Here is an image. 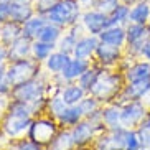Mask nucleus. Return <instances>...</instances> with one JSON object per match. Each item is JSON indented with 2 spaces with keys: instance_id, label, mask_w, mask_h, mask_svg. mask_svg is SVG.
Wrapping results in <instances>:
<instances>
[{
  "instance_id": "1",
  "label": "nucleus",
  "mask_w": 150,
  "mask_h": 150,
  "mask_svg": "<svg viewBox=\"0 0 150 150\" xmlns=\"http://www.w3.org/2000/svg\"><path fill=\"white\" fill-rule=\"evenodd\" d=\"M79 13V5L76 0H61L50 10L48 18L58 25H68L73 23Z\"/></svg>"
},
{
  "instance_id": "2",
  "label": "nucleus",
  "mask_w": 150,
  "mask_h": 150,
  "mask_svg": "<svg viewBox=\"0 0 150 150\" xmlns=\"http://www.w3.org/2000/svg\"><path fill=\"white\" fill-rule=\"evenodd\" d=\"M33 73H35L33 63L20 59V61L15 63L13 66H10V69L5 73V79L8 81L10 84H13V86H18V84H23L27 81H30Z\"/></svg>"
},
{
  "instance_id": "3",
  "label": "nucleus",
  "mask_w": 150,
  "mask_h": 150,
  "mask_svg": "<svg viewBox=\"0 0 150 150\" xmlns=\"http://www.w3.org/2000/svg\"><path fill=\"white\" fill-rule=\"evenodd\" d=\"M43 86L38 81H27L23 84H18L13 91L15 99L22 102H31V101H40Z\"/></svg>"
},
{
  "instance_id": "4",
  "label": "nucleus",
  "mask_w": 150,
  "mask_h": 150,
  "mask_svg": "<svg viewBox=\"0 0 150 150\" xmlns=\"http://www.w3.org/2000/svg\"><path fill=\"white\" fill-rule=\"evenodd\" d=\"M117 86H119L117 76H102V78H97V81L93 84L91 93L97 97H107L117 91Z\"/></svg>"
},
{
  "instance_id": "5",
  "label": "nucleus",
  "mask_w": 150,
  "mask_h": 150,
  "mask_svg": "<svg viewBox=\"0 0 150 150\" xmlns=\"http://www.w3.org/2000/svg\"><path fill=\"white\" fill-rule=\"evenodd\" d=\"M84 25L93 35H99L109 28V17L102 12H88L84 15Z\"/></svg>"
},
{
  "instance_id": "6",
  "label": "nucleus",
  "mask_w": 150,
  "mask_h": 150,
  "mask_svg": "<svg viewBox=\"0 0 150 150\" xmlns=\"http://www.w3.org/2000/svg\"><path fill=\"white\" fill-rule=\"evenodd\" d=\"M31 139L38 144H45V142H50L51 137L54 134V125L48 120H38L31 125Z\"/></svg>"
},
{
  "instance_id": "7",
  "label": "nucleus",
  "mask_w": 150,
  "mask_h": 150,
  "mask_svg": "<svg viewBox=\"0 0 150 150\" xmlns=\"http://www.w3.org/2000/svg\"><path fill=\"white\" fill-rule=\"evenodd\" d=\"M144 112H145V110H144V106H142V104H139V102H132V104H129V106L122 110L120 122H122L124 125H127V127L135 125V124H139L142 120Z\"/></svg>"
},
{
  "instance_id": "8",
  "label": "nucleus",
  "mask_w": 150,
  "mask_h": 150,
  "mask_svg": "<svg viewBox=\"0 0 150 150\" xmlns=\"http://www.w3.org/2000/svg\"><path fill=\"white\" fill-rule=\"evenodd\" d=\"M30 125V117H22V115L10 114L8 119L5 120V130L8 135H18Z\"/></svg>"
},
{
  "instance_id": "9",
  "label": "nucleus",
  "mask_w": 150,
  "mask_h": 150,
  "mask_svg": "<svg viewBox=\"0 0 150 150\" xmlns=\"http://www.w3.org/2000/svg\"><path fill=\"white\" fill-rule=\"evenodd\" d=\"M99 36H101V41H104V43L120 46L124 43V40L127 38V33L120 27H109L102 31V33H99Z\"/></svg>"
},
{
  "instance_id": "10",
  "label": "nucleus",
  "mask_w": 150,
  "mask_h": 150,
  "mask_svg": "<svg viewBox=\"0 0 150 150\" xmlns=\"http://www.w3.org/2000/svg\"><path fill=\"white\" fill-rule=\"evenodd\" d=\"M31 13H33V10L30 8L28 4H20V2H13L12 0V4H10V18L13 22L25 23L27 20L31 18Z\"/></svg>"
},
{
  "instance_id": "11",
  "label": "nucleus",
  "mask_w": 150,
  "mask_h": 150,
  "mask_svg": "<svg viewBox=\"0 0 150 150\" xmlns=\"http://www.w3.org/2000/svg\"><path fill=\"white\" fill-rule=\"evenodd\" d=\"M96 48H97V40L94 36H91V38H83V40H79L76 43L74 56L78 59H86Z\"/></svg>"
},
{
  "instance_id": "12",
  "label": "nucleus",
  "mask_w": 150,
  "mask_h": 150,
  "mask_svg": "<svg viewBox=\"0 0 150 150\" xmlns=\"http://www.w3.org/2000/svg\"><path fill=\"white\" fill-rule=\"evenodd\" d=\"M150 17V5L149 2H140L137 4L130 12H129V20L132 23H140V25H145V22Z\"/></svg>"
},
{
  "instance_id": "13",
  "label": "nucleus",
  "mask_w": 150,
  "mask_h": 150,
  "mask_svg": "<svg viewBox=\"0 0 150 150\" xmlns=\"http://www.w3.org/2000/svg\"><path fill=\"white\" fill-rule=\"evenodd\" d=\"M28 50H30V41H28V36H20L12 43V48L8 51V56L12 59H22V58L27 56Z\"/></svg>"
},
{
  "instance_id": "14",
  "label": "nucleus",
  "mask_w": 150,
  "mask_h": 150,
  "mask_svg": "<svg viewBox=\"0 0 150 150\" xmlns=\"http://www.w3.org/2000/svg\"><path fill=\"white\" fill-rule=\"evenodd\" d=\"M150 88V78L147 79H140V81H134L127 86L125 89V96L130 99H140L144 94L147 93V89Z\"/></svg>"
},
{
  "instance_id": "15",
  "label": "nucleus",
  "mask_w": 150,
  "mask_h": 150,
  "mask_svg": "<svg viewBox=\"0 0 150 150\" xmlns=\"http://www.w3.org/2000/svg\"><path fill=\"white\" fill-rule=\"evenodd\" d=\"M86 69H88V63L76 58V59H73L66 64V68L63 69V76L66 79H73V78H78L83 73H86Z\"/></svg>"
},
{
  "instance_id": "16",
  "label": "nucleus",
  "mask_w": 150,
  "mask_h": 150,
  "mask_svg": "<svg viewBox=\"0 0 150 150\" xmlns=\"http://www.w3.org/2000/svg\"><path fill=\"white\" fill-rule=\"evenodd\" d=\"M96 51H97V54H99V58L106 63H112L119 58V46L104 43V41H102L101 45H97Z\"/></svg>"
},
{
  "instance_id": "17",
  "label": "nucleus",
  "mask_w": 150,
  "mask_h": 150,
  "mask_svg": "<svg viewBox=\"0 0 150 150\" xmlns=\"http://www.w3.org/2000/svg\"><path fill=\"white\" fill-rule=\"evenodd\" d=\"M147 78H150V64L149 63H137V64H134V66L127 71V79L130 81V83L140 81V79H147Z\"/></svg>"
},
{
  "instance_id": "18",
  "label": "nucleus",
  "mask_w": 150,
  "mask_h": 150,
  "mask_svg": "<svg viewBox=\"0 0 150 150\" xmlns=\"http://www.w3.org/2000/svg\"><path fill=\"white\" fill-rule=\"evenodd\" d=\"M93 130H94V125L91 122H83L73 130V139H74L76 144H83V142L91 139Z\"/></svg>"
},
{
  "instance_id": "19",
  "label": "nucleus",
  "mask_w": 150,
  "mask_h": 150,
  "mask_svg": "<svg viewBox=\"0 0 150 150\" xmlns=\"http://www.w3.org/2000/svg\"><path fill=\"white\" fill-rule=\"evenodd\" d=\"M150 31L149 28H145V25H140V23H132L127 30V40L129 43H135V41H144L145 36L149 35Z\"/></svg>"
},
{
  "instance_id": "20",
  "label": "nucleus",
  "mask_w": 150,
  "mask_h": 150,
  "mask_svg": "<svg viewBox=\"0 0 150 150\" xmlns=\"http://www.w3.org/2000/svg\"><path fill=\"white\" fill-rule=\"evenodd\" d=\"M45 27V20L41 17H31L30 20L25 22L23 27V35L25 36H38V33L41 31V28Z\"/></svg>"
},
{
  "instance_id": "21",
  "label": "nucleus",
  "mask_w": 150,
  "mask_h": 150,
  "mask_svg": "<svg viewBox=\"0 0 150 150\" xmlns=\"http://www.w3.org/2000/svg\"><path fill=\"white\" fill-rule=\"evenodd\" d=\"M20 33H23V30H20L17 25V22L13 23H5V27L0 30V36L5 43H13L17 38H20Z\"/></svg>"
},
{
  "instance_id": "22",
  "label": "nucleus",
  "mask_w": 150,
  "mask_h": 150,
  "mask_svg": "<svg viewBox=\"0 0 150 150\" xmlns=\"http://www.w3.org/2000/svg\"><path fill=\"white\" fill-rule=\"evenodd\" d=\"M69 61L71 59L68 58L66 53H63V51L61 53H54L48 58V68L51 71H63Z\"/></svg>"
},
{
  "instance_id": "23",
  "label": "nucleus",
  "mask_w": 150,
  "mask_h": 150,
  "mask_svg": "<svg viewBox=\"0 0 150 150\" xmlns=\"http://www.w3.org/2000/svg\"><path fill=\"white\" fill-rule=\"evenodd\" d=\"M102 117H104V122H106L109 127L119 129V124H122V122H120V117H122V110H120L119 107H110V109L104 110Z\"/></svg>"
},
{
  "instance_id": "24",
  "label": "nucleus",
  "mask_w": 150,
  "mask_h": 150,
  "mask_svg": "<svg viewBox=\"0 0 150 150\" xmlns=\"http://www.w3.org/2000/svg\"><path fill=\"white\" fill-rule=\"evenodd\" d=\"M129 12H130V10L127 8V5H117L114 8V12H112L110 17H109V27H115L119 22L129 20Z\"/></svg>"
},
{
  "instance_id": "25",
  "label": "nucleus",
  "mask_w": 150,
  "mask_h": 150,
  "mask_svg": "<svg viewBox=\"0 0 150 150\" xmlns=\"http://www.w3.org/2000/svg\"><path fill=\"white\" fill-rule=\"evenodd\" d=\"M58 36H59V28L54 25H45L38 33V40L45 41V43H53Z\"/></svg>"
},
{
  "instance_id": "26",
  "label": "nucleus",
  "mask_w": 150,
  "mask_h": 150,
  "mask_svg": "<svg viewBox=\"0 0 150 150\" xmlns=\"http://www.w3.org/2000/svg\"><path fill=\"white\" fill-rule=\"evenodd\" d=\"M81 115H83V110H81L79 106H76V107H66V109L61 112L59 119H61L63 122H66V124H76L78 120H79Z\"/></svg>"
},
{
  "instance_id": "27",
  "label": "nucleus",
  "mask_w": 150,
  "mask_h": 150,
  "mask_svg": "<svg viewBox=\"0 0 150 150\" xmlns=\"http://www.w3.org/2000/svg\"><path fill=\"white\" fill-rule=\"evenodd\" d=\"M83 94H84V89L83 88H78V86H73V88H68L64 89V93H63V99L66 104H76V102L83 99Z\"/></svg>"
},
{
  "instance_id": "28",
  "label": "nucleus",
  "mask_w": 150,
  "mask_h": 150,
  "mask_svg": "<svg viewBox=\"0 0 150 150\" xmlns=\"http://www.w3.org/2000/svg\"><path fill=\"white\" fill-rule=\"evenodd\" d=\"M73 144H74L73 134H61L58 139H54L53 150H69Z\"/></svg>"
},
{
  "instance_id": "29",
  "label": "nucleus",
  "mask_w": 150,
  "mask_h": 150,
  "mask_svg": "<svg viewBox=\"0 0 150 150\" xmlns=\"http://www.w3.org/2000/svg\"><path fill=\"white\" fill-rule=\"evenodd\" d=\"M139 139L144 147H150V117H147L140 124V130H139Z\"/></svg>"
},
{
  "instance_id": "30",
  "label": "nucleus",
  "mask_w": 150,
  "mask_h": 150,
  "mask_svg": "<svg viewBox=\"0 0 150 150\" xmlns=\"http://www.w3.org/2000/svg\"><path fill=\"white\" fill-rule=\"evenodd\" d=\"M97 71H86L83 74L79 76V84L83 89H91L93 88V84L97 81Z\"/></svg>"
},
{
  "instance_id": "31",
  "label": "nucleus",
  "mask_w": 150,
  "mask_h": 150,
  "mask_svg": "<svg viewBox=\"0 0 150 150\" xmlns=\"http://www.w3.org/2000/svg\"><path fill=\"white\" fill-rule=\"evenodd\" d=\"M50 51H51V43L36 41V43L33 45V53H35V56L38 58V59H43V58H46V56L50 54Z\"/></svg>"
},
{
  "instance_id": "32",
  "label": "nucleus",
  "mask_w": 150,
  "mask_h": 150,
  "mask_svg": "<svg viewBox=\"0 0 150 150\" xmlns=\"http://www.w3.org/2000/svg\"><path fill=\"white\" fill-rule=\"evenodd\" d=\"M140 139H139V134L135 132H129L127 130V137H125V150H139L140 147Z\"/></svg>"
},
{
  "instance_id": "33",
  "label": "nucleus",
  "mask_w": 150,
  "mask_h": 150,
  "mask_svg": "<svg viewBox=\"0 0 150 150\" xmlns=\"http://www.w3.org/2000/svg\"><path fill=\"white\" fill-rule=\"evenodd\" d=\"M58 4V0H36V10L40 13H50V10Z\"/></svg>"
},
{
  "instance_id": "34",
  "label": "nucleus",
  "mask_w": 150,
  "mask_h": 150,
  "mask_svg": "<svg viewBox=\"0 0 150 150\" xmlns=\"http://www.w3.org/2000/svg\"><path fill=\"white\" fill-rule=\"evenodd\" d=\"M59 46H61V51H63V53H66V54L71 53V51H74V48H76L74 36H73V35H68L66 38L61 41V45H59Z\"/></svg>"
},
{
  "instance_id": "35",
  "label": "nucleus",
  "mask_w": 150,
  "mask_h": 150,
  "mask_svg": "<svg viewBox=\"0 0 150 150\" xmlns=\"http://www.w3.org/2000/svg\"><path fill=\"white\" fill-rule=\"evenodd\" d=\"M66 109V102H64V99L63 97H54L53 101H51V112L53 114H56L58 117L61 115V112Z\"/></svg>"
},
{
  "instance_id": "36",
  "label": "nucleus",
  "mask_w": 150,
  "mask_h": 150,
  "mask_svg": "<svg viewBox=\"0 0 150 150\" xmlns=\"http://www.w3.org/2000/svg\"><path fill=\"white\" fill-rule=\"evenodd\" d=\"M10 4L8 0H0V22H5L10 18Z\"/></svg>"
},
{
  "instance_id": "37",
  "label": "nucleus",
  "mask_w": 150,
  "mask_h": 150,
  "mask_svg": "<svg viewBox=\"0 0 150 150\" xmlns=\"http://www.w3.org/2000/svg\"><path fill=\"white\" fill-rule=\"evenodd\" d=\"M81 110H83V114H91V112H94L97 107V102L94 101V99H86V101H83L79 104Z\"/></svg>"
},
{
  "instance_id": "38",
  "label": "nucleus",
  "mask_w": 150,
  "mask_h": 150,
  "mask_svg": "<svg viewBox=\"0 0 150 150\" xmlns=\"http://www.w3.org/2000/svg\"><path fill=\"white\" fill-rule=\"evenodd\" d=\"M142 54L150 59V38L145 40V43H144V46H142Z\"/></svg>"
},
{
  "instance_id": "39",
  "label": "nucleus",
  "mask_w": 150,
  "mask_h": 150,
  "mask_svg": "<svg viewBox=\"0 0 150 150\" xmlns=\"http://www.w3.org/2000/svg\"><path fill=\"white\" fill-rule=\"evenodd\" d=\"M18 150H40V149H38L35 144H28L27 142V144H22V145L18 147Z\"/></svg>"
},
{
  "instance_id": "40",
  "label": "nucleus",
  "mask_w": 150,
  "mask_h": 150,
  "mask_svg": "<svg viewBox=\"0 0 150 150\" xmlns=\"http://www.w3.org/2000/svg\"><path fill=\"white\" fill-rule=\"evenodd\" d=\"M84 5H93V4H96V0H81Z\"/></svg>"
},
{
  "instance_id": "41",
  "label": "nucleus",
  "mask_w": 150,
  "mask_h": 150,
  "mask_svg": "<svg viewBox=\"0 0 150 150\" xmlns=\"http://www.w3.org/2000/svg\"><path fill=\"white\" fill-rule=\"evenodd\" d=\"M4 76H5V73H4V66L0 64V81L4 79Z\"/></svg>"
},
{
  "instance_id": "42",
  "label": "nucleus",
  "mask_w": 150,
  "mask_h": 150,
  "mask_svg": "<svg viewBox=\"0 0 150 150\" xmlns=\"http://www.w3.org/2000/svg\"><path fill=\"white\" fill-rule=\"evenodd\" d=\"M5 54H7V53H5V50H2V48H0V61H2V59L5 58Z\"/></svg>"
},
{
  "instance_id": "43",
  "label": "nucleus",
  "mask_w": 150,
  "mask_h": 150,
  "mask_svg": "<svg viewBox=\"0 0 150 150\" xmlns=\"http://www.w3.org/2000/svg\"><path fill=\"white\" fill-rule=\"evenodd\" d=\"M13 2H20V4H28V0H13Z\"/></svg>"
},
{
  "instance_id": "44",
  "label": "nucleus",
  "mask_w": 150,
  "mask_h": 150,
  "mask_svg": "<svg viewBox=\"0 0 150 150\" xmlns=\"http://www.w3.org/2000/svg\"><path fill=\"white\" fill-rule=\"evenodd\" d=\"M127 2H135V0H127Z\"/></svg>"
},
{
  "instance_id": "45",
  "label": "nucleus",
  "mask_w": 150,
  "mask_h": 150,
  "mask_svg": "<svg viewBox=\"0 0 150 150\" xmlns=\"http://www.w3.org/2000/svg\"><path fill=\"white\" fill-rule=\"evenodd\" d=\"M149 31H150V28H149Z\"/></svg>"
},
{
  "instance_id": "46",
  "label": "nucleus",
  "mask_w": 150,
  "mask_h": 150,
  "mask_svg": "<svg viewBox=\"0 0 150 150\" xmlns=\"http://www.w3.org/2000/svg\"><path fill=\"white\" fill-rule=\"evenodd\" d=\"M142 150H144V149H142Z\"/></svg>"
}]
</instances>
